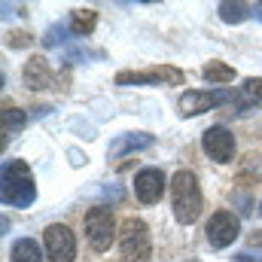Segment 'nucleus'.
Segmentation results:
<instances>
[{"label":"nucleus","mask_w":262,"mask_h":262,"mask_svg":"<svg viewBox=\"0 0 262 262\" xmlns=\"http://www.w3.org/2000/svg\"><path fill=\"white\" fill-rule=\"evenodd\" d=\"M171 204H174V216L177 223L183 226H192L198 216H201V189H198V180L192 171H177L171 177Z\"/></svg>","instance_id":"1"},{"label":"nucleus","mask_w":262,"mask_h":262,"mask_svg":"<svg viewBox=\"0 0 262 262\" xmlns=\"http://www.w3.org/2000/svg\"><path fill=\"white\" fill-rule=\"evenodd\" d=\"M0 195H3V204H12V207H28V204H34V198H37V186H34L31 168H28L21 159H9V162H3Z\"/></svg>","instance_id":"2"},{"label":"nucleus","mask_w":262,"mask_h":262,"mask_svg":"<svg viewBox=\"0 0 262 262\" xmlns=\"http://www.w3.org/2000/svg\"><path fill=\"white\" fill-rule=\"evenodd\" d=\"M119 253L125 262H146L152 253V241H149V229L143 220L128 216L119 229Z\"/></svg>","instance_id":"3"},{"label":"nucleus","mask_w":262,"mask_h":262,"mask_svg":"<svg viewBox=\"0 0 262 262\" xmlns=\"http://www.w3.org/2000/svg\"><path fill=\"white\" fill-rule=\"evenodd\" d=\"M186 73L171 64L146 67V70H119L116 85H183Z\"/></svg>","instance_id":"4"},{"label":"nucleus","mask_w":262,"mask_h":262,"mask_svg":"<svg viewBox=\"0 0 262 262\" xmlns=\"http://www.w3.org/2000/svg\"><path fill=\"white\" fill-rule=\"evenodd\" d=\"M226 101H235V92H229V89H192V92L180 95L177 107H180V116L192 119V116H201L207 110H216Z\"/></svg>","instance_id":"5"},{"label":"nucleus","mask_w":262,"mask_h":262,"mask_svg":"<svg viewBox=\"0 0 262 262\" xmlns=\"http://www.w3.org/2000/svg\"><path fill=\"white\" fill-rule=\"evenodd\" d=\"M85 238H89L92 250H98V253H104L113 244V238H116V220H113L110 207L98 204V207H92L85 213Z\"/></svg>","instance_id":"6"},{"label":"nucleus","mask_w":262,"mask_h":262,"mask_svg":"<svg viewBox=\"0 0 262 262\" xmlns=\"http://www.w3.org/2000/svg\"><path fill=\"white\" fill-rule=\"evenodd\" d=\"M43 244H46V256L49 262H73L76 259V238L64 223H52L43 232Z\"/></svg>","instance_id":"7"},{"label":"nucleus","mask_w":262,"mask_h":262,"mask_svg":"<svg viewBox=\"0 0 262 262\" xmlns=\"http://www.w3.org/2000/svg\"><path fill=\"white\" fill-rule=\"evenodd\" d=\"M207 244L213 247V250H226L235 238H238V232H241V223H238V216L232 213V210H216L210 220H207Z\"/></svg>","instance_id":"8"},{"label":"nucleus","mask_w":262,"mask_h":262,"mask_svg":"<svg viewBox=\"0 0 262 262\" xmlns=\"http://www.w3.org/2000/svg\"><path fill=\"white\" fill-rule=\"evenodd\" d=\"M201 146H204L207 159H213L216 165H226V162L235 159V137H232V131L223 128V125H213V128L204 131Z\"/></svg>","instance_id":"9"},{"label":"nucleus","mask_w":262,"mask_h":262,"mask_svg":"<svg viewBox=\"0 0 262 262\" xmlns=\"http://www.w3.org/2000/svg\"><path fill=\"white\" fill-rule=\"evenodd\" d=\"M165 192V171L162 168H140L134 174V195L140 204H156Z\"/></svg>","instance_id":"10"},{"label":"nucleus","mask_w":262,"mask_h":262,"mask_svg":"<svg viewBox=\"0 0 262 262\" xmlns=\"http://www.w3.org/2000/svg\"><path fill=\"white\" fill-rule=\"evenodd\" d=\"M21 79H25V85L31 92H40V89H49L55 82V73H52V67H49L46 58L34 55V58H28V64L21 70Z\"/></svg>","instance_id":"11"},{"label":"nucleus","mask_w":262,"mask_h":262,"mask_svg":"<svg viewBox=\"0 0 262 262\" xmlns=\"http://www.w3.org/2000/svg\"><path fill=\"white\" fill-rule=\"evenodd\" d=\"M146 146H152V134L131 131V134H122L110 143V159H122L125 152H137V149H146Z\"/></svg>","instance_id":"12"},{"label":"nucleus","mask_w":262,"mask_h":262,"mask_svg":"<svg viewBox=\"0 0 262 262\" xmlns=\"http://www.w3.org/2000/svg\"><path fill=\"white\" fill-rule=\"evenodd\" d=\"M9 262H43V250L34 238H18L9 250Z\"/></svg>","instance_id":"13"},{"label":"nucleus","mask_w":262,"mask_h":262,"mask_svg":"<svg viewBox=\"0 0 262 262\" xmlns=\"http://www.w3.org/2000/svg\"><path fill=\"white\" fill-rule=\"evenodd\" d=\"M95 25H98V12L95 9H76L70 15V34H76V37H89L95 31Z\"/></svg>","instance_id":"14"},{"label":"nucleus","mask_w":262,"mask_h":262,"mask_svg":"<svg viewBox=\"0 0 262 262\" xmlns=\"http://www.w3.org/2000/svg\"><path fill=\"white\" fill-rule=\"evenodd\" d=\"M235 101L241 110H253V104L262 101V79H244L241 92H235Z\"/></svg>","instance_id":"15"},{"label":"nucleus","mask_w":262,"mask_h":262,"mask_svg":"<svg viewBox=\"0 0 262 262\" xmlns=\"http://www.w3.org/2000/svg\"><path fill=\"white\" fill-rule=\"evenodd\" d=\"M25 122H28V116H25V110H18V107H3V143L12 137V134H18V131L25 128Z\"/></svg>","instance_id":"16"},{"label":"nucleus","mask_w":262,"mask_h":262,"mask_svg":"<svg viewBox=\"0 0 262 262\" xmlns=\"http://www.w3.org/2000/svg\"><path fill=\"white\" fill-rule=\"evenodd\" d=\"M201 73H204V79H207L210 85H226V82L235 79V70L229 64H223V61H207Z\"/></svg>","instance_id":"17"},{"label":"nucleus","mask_w":262,"mask_h":262,"mask_svg":"<svg viewBox=\"0 0 262 262\" xmlns=\"http://www.w3.org/2000/svg\"><path fill=\"white\" fill-rule=\"evenodd\" d=\"M247 15H250V6H244V3H220V18L229 25H238Z\"/></svg>","instance_id":"18"},{"label":"nucleus","mask_w":262,"mask_h":262,"mask_svg":"<svg viewBox=\"0 0 262 262\" xmlns=\"http://www.w3.org/2000/svg\"><path fill=\"white\" fill-rule=\"evenodd\" d=\"M67 31H70V25H52L49 31H46V37H43V43L52 49V46H61L67 40Z\"/></svg>","instance_id":"19"},{"label":"nucleus","mask_w":262,"mask_h":262,"mask_svg":"<svg viewBox=\"0 0 262 262\" xmlns=\"http://www.w3.org/2000/svg\"><path fill=\"white\" fill-rule=\"evenodd\" d=\"M28 34H15V40H9V46H28Z\"/></svg>","instance_id":"20"},{"label":"nucleus","mask_w":262,"mask_h":262,"mask_svg":"<svg viewBox=\"0 0 262 262\" xmlns=\"http://www.w3.org/2000/svg\"><path fill=\"white\" fill-rule=\"evenodd\" d=\"M235 262H259V259H253V253H238Z\"/></svg>","instance_id":"21"},{"label":"nucleus","mask_w":262,"mask_h":262,"mask_svg":"<svg viewBox=\"0 0 262 262\" xmlns=\"http://www.w3.org/2000/svg\"><path fill=\"white\" fill-rule=\"evenodd\" d=\"M253 15H256V18L262 21V3H256V6H253Z\"/></svg>","instance_id":"22"},{"label":"nucleus","mask_w":262,"mask_h":262,"mask_svg":"<svg viewBox=\"0 0 262 262\" xmlns=\"http://www.w3.org/2000/svg\"><path fill=\"white\" fill-rule=\"evenodd\" d=\"M259 216H262V204H259Z\"/></svg>","instance_id":"23"}]
</instances>
